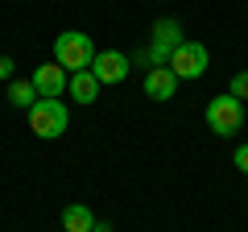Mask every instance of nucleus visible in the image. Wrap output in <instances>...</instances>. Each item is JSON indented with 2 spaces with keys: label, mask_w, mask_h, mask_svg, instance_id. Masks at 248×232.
I'll return each instance as SVG.
<instances>
[{
  "label": "nucleus",
  "mask_w": 248,
  "mask_h": 232,
  "mask_svg": "<svg viewBox=\"0 0 248 232\" xmlns=\"http://www.w3.org/2000/svg\"><path fill=\"white\" fill-rule=\"evenodd\" d=\"M54 63H58L66 75H75V71H91V63H95V46H91V37L79 33V29H66V33H58V37H54Z\"/></svg>",
  "instance_id": "nucleus-1"
},
{
  "label": "nucleus",
  "mask_w": 248,
  "mask_h": 232,
  "mask_svg": "<svg viewBox=\"0 0 248 232\" xmlns=\"http://www.w3.org/2000/svg\"><path fill=\"white\" fill-rule=\"evenodd\" d=\"M66 125H71V112H66L62 99H37V104L29 108V133L42 137V141L62 137V133H66Z\"/></svg>",
  "instance_id": "nucleus-2"
},
{
  "label": "nucleus",
  "mask_w": 248,
  "mask_h": 232,
  "mask_svg": "<svg viewBox=\"0 0 248 232\" xmlns=\"http://www.w3.org/2000/svg\"><path fill=\"white\" fill-rule=\"evenodd\" d=\"M207 129L211 133H219V137H236L240 133V125H244V99H236V96H215V99H207Z\"/></svg>",
  "instance_id": "nucleus-3"
},
{
  "label": "nucleus",
  "mask_w": 248,
  "mask_h": 232,
  "mask_svg": "<svg viewBox=\"0 0 248 232\" xmlns=\"http://www.w3.org/2000/svg\"><path fill=\"white\" fill-rule=\"evenodd\" d=\"M182 25H178L174 17H161L153 21V42H149V66H170V58H174V50L182 46Z\"/></svg>",
  "instance_id": "nucleus-4"
},
{
  "label": "nucleus",
  "mask_w": 248,
  "mask_h": 232,
  "mask_svg": "<svg viewBox=\"0 0 248 232\" xmlns=\"http://www.w3.org/2000/svg\"><path fill=\"white\" fill-rule=\"evenodd\" d=\"M207 63H211V54H207L203 42H182L174 50V58H170V71L178 75V83H182V79H203Z\"/></svg>",
  "instance_id": "nucleus-5"
},
{
  "label": "nucleus",
  "mask_w": 248,
  "mask_h": 232,
  "mask_svg": "<svg viewBox=\"0 0 248 232\" xmlns=\"http://www.w3.org/2000/svg\"><path fill=\"white\" fill-rule=\"evenodd\" d=\"M29 83L37 87V99H58L66 91V83H71V75L62 71L58 63H42V66H33V79Z\"/></svg>",
  "instance_id": "nucleus-6"
},
{
  "label": "nucleus",
  "mask_w": 248,
  "mask_h": 232,
  "mask_svg": "<svg viewBox=\"0 0 248 232\" xmlns=\"http://www.w3.org/2000/svg\"><path fill=\"white\" fill-rule=\"evenodd\" d=\"M91 75H95L99 83H124V75H128V58H124L120 50H95Z\"/></svg>",
  "instance_id": "nucleus-7"
},
{
  "label": "nucleus",
  "mask_w": 248,
  "mask_h": 232,
  "mask_svg": "<svg viewBox=\"0 0 248 232\" xmlns=\"http://www.w3.org/2000/svg\"><path fill=\"white\" fill-rule=\"evenodd\" d=\"M174 91H178V75L170 66H149V75H145V96L166 104V99H174Z\"/></svg>",
  "instance_id": "nucleus-8"
},
{
  "label": "nucleus",
  "mask_w": 248,
  "mask_h": 232,
  "mask_svg": "<svg viewBox=\"0 0 248 232\" xmlns=\"http://www.w3.org/2000/svg\"><path fill=\"white\" fill-rule=\"evenodd\" d=\"M99 87H104V83H99L91 71H75L71 83H66V91H71L75 104H95V99H99Z\"/></svg>",
  "instance_id": "nucleus-9"
},
{
  "label": "nucleus",
  "mask_w": 248,
  "mask_h": 232,
  "mask_svg": "<svg viewBox=\"0 0 248 232\" xmlns=\"http://www.w3.org/2000/svg\"><path fill=\"white\" fill-rule=\"evenodd\" d=\"M91 228H95L91 207H83V203H66L62 207V232H91Z\"/></svg>",
  "instance_id": "nucleus-10"
},
{
  "label": "nucleus",
  "mask_w": 248,
  "mask_h": 232,
  "mask_svg": "<svg viewBox=\"0 0 248 232\" xmlns=\"http://www.w3.org/2000/svg\"><path fill=\"white\" fill-rule=\"evenodd\" d=\"M9 104H17V108H25V112H29V108L37 104V87L29 79H13L9 83Z\"/></svg>",
  "instance_id": "nucleus-11"
},
{
  "label": "nucleus",
  "mask_w": 248,
  "mask_h": 232,
  "mask_svg": "<svg viewBox=\"0 0 248 232\" xmlns=\"http://www.w3.org/2000/svg\"><path fill=\"white\" fill-rule=\"evenodd\" d=\"M228 96L248 99V71H236V75H232V83H228Z\"/></svg>",
  "instance_id": "nucleus-12"
},
{
  "label": "nucleus",
  "mask_w": 248,
  "mask_h": 232,
  "mask_svg": "<svg viewBox=\"0 0 248 232\" xmlns=\"http://www.w3.org/2000/svg\"><path fill=\"white\" fill-rule=\"evenodd\" d=\"M232 162H236V170H244V174H248V145H236Z\"/></svg>",
  "instance_id": "nucleus-13"
},
{
  "label": "nucleus",
  "mask_w": 248,
  "mask_h": 232,
  "mask_svg": "<svg viewBox=\"0 0 248 232\" xmlns=\"http://www.w3.org/2000/svg\"><path fill=\"white\" fill-rule=\"evenodd\" d=\"M13 66H17V63H13L9 54H0V79H13Z\"/></svg>",
  "instance_id": "nucleus-14"
},
{
  "label": "nucleus",
  "mask_w": 248,
  "mask_h": 232,
  "mask_svg": "<svg viewBox=\"0 0 248 232\" xmlns=\"http://www.w3.org/2000/svg\"><path fill=\"white\" fill-rule=\"evenodd\" d=\"M91 232H112V228H108V224H99V220H95V228H91Z\"/></svg>",
  "instance_id": "nucleus-15"
}]
</instances>
